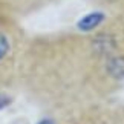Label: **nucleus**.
Returning <instances> with one entry per match:
<instances>
[{"instance_id":"1","label":"nucleus","mask_w":124,"mask_h":124,"mask_svg":"<svg viewBox=\"0 0 124 124\" xmlns=\"http://www.w3.org/2000/svg\"><path fill=\"white\" fill-rule=\"evenodd\" d=\"M101 22H103V14L92 12V14H87L86 17H83L81 20H80L78 28L80 29H84V31H90V29H93L95 26H98Z\"/></svg>"},{"instance_id":"2","label":"nucleus","mask_w":124,"mask_h":124,"mask_svg":"<svg viewBox=\"0 0 124 124\" xmlns=\"http://www.w3.org/2000/svg\"><path fill=\"white\" fill-rule=\"evenodd\" d=\"M9 49V45H8V39L5 37L2 32H0V60L6 55V52Z\"/></svg>"},{"instance_id":"3","label":"nucleus","mask_w":124,"mask_h":124,"mask_svg":"<svg viewBox=\"0 0 124 124\" xmlns=\"http://www.w3.org/2000/svg\"><path fill=\"white\" fill-rule=\"evenodd\" d=\"M40 124H51V123H40Z\"/></svg>"}]
</instances>
